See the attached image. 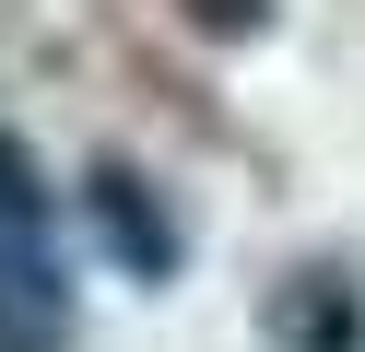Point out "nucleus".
<instances>
[{"label": "nucleus", "instance_id": "nucleus-2", "mask_svg": "<svg viewBox=\"0 0 365 352\" xmlns=\"http://www.w3.org/2000/svg\"><path fill=\"white\" fill-rule=\"evenodd\" d=\"M177 12H189V23H200V36H247V23H259V12H271V0H177Z\"/></svg>", "mask_w": 365, "mask_h": 352}, {"label": "nucleus", "instance_id": "nucleus-1", "mask_svg": "<svg viewBox=\"0 0 365 352\" xmlns=\"http://www.w3.org/2000/svg\"><path fill=\"white\" fill-rule=\"evenodd\" d=\"M48 329H59V258H48L24 164L0 153V352H36Z\"/></svg>", "mask_w": 365, "mask_h": 352}]
</instances>
